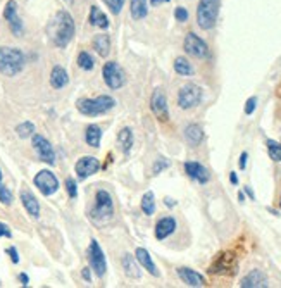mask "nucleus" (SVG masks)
Returning <instances> with one entry per match:
<instances>
[{"instance_id":"f257e3e1","label":"nucleus","mask_w":281,"mask_h":288,"mask_svg":"<svg viewBox=\"0 0 281 288\" xmlns=\"http://www.w3.org/2000/svg\"><path fill=\"white\" fill-rule=\"evenodd\" d=\"M74 19L68 11H57L49 24V36L52 43L59 49H66L74 38Z\"/></svg>"},{"instance_id":"f03ea898","label":"nucleus","mask_w":281,"mask_h":288,"mask_svg":"<svg viewBox=\"0 0 281 288\" xmlns=\"http://www.w3.org/2000/svg\"><path fill=\"white\" fill-rule=\"evenodd\" d=\"M24 57L23 50L16 47H0V73L4 76H16L24 68Z\"/></svg>"},{"instance_id":"7ed1b4c3","label":"nucleus","mask_w":281,"mask_h":288,"mask_svg":"<svg viewBox=\"0 0 281 288\" xmlns=\"http://www.w3.org/2000/svg\"><path fill=\"white\" fill-rule=\"evenodd\" d=\"M114 107H116V99H112L111 95H100V97L95 99H79L76 102V109L83 116H90V118L106 114V112L114 109Z\"/></svg>"},{"instance_id":"20e7f679","label":"nucleus","mask_w":281,"mask_h":288,"mask_svg":"<svg viewBox=\"0 0 281 288\" xmlns=\"http://www.w3.org/2000/svg\"><path fill=\"white\" fill-rule=\"evenodd\" d=\"M221 0H199L197 6V24L200 30L209 31L217 24Z\"/></svg>"},{"instance_id":"39448f33","label":"nucleus","mask_w":281,"mask_h":288,"mask_svg":"<svg viewBox=\"0 0 281 288\" xmlns=\"http://www.w3.org/2000/svg\"><path fill=\"white\" fill-rule=\"evenodd\" d=\"M112 212H114L112 195L107 190H97V194H95V207L91 209L90 218L97 221V223H104V221L112 218Z\"/></svg>"},{"instance_id":"423d86ee","label":"nucleus","mask_w":281,"mask_h":288,"mask_svg":"<svg viewBox=\"0 0 281 288\" xmlns=\"http://www.w3.org/2000/svg\"><path fill=\"white\" fill-rule=\"evenodd\" d=\"M204 91L199 85H194V83H188L179 88L178 91V107L183 111L194 109V107L199 106L202 102Z\"/></svg>"},{"instance_id":"0eeeda50","label":"nucleus","mask_w":281,"mask_h":288,"mask_svg":"<svg viewBox=\"0 0 281 288\" xmlns=\"http://www.w3.org/2000/svg\"><path fill=\"white\" fill-rule=\"evenodd\" d=\"M102 78L111 90H119L126 83V73L116 61H109L102 68Z\"/></svg>"},{"instance_id":"6e6552de","label":"nucleus","mask_w":281,"mask_h":288,"mask_svg":"<svg viewBox=\"0 0 281 288\" xmlns=\"http://www.w3.org/2000/svg\"><path fill=\"white\" fill-rule=\"evenodd\" d=\"M183 50L190 57H195V59H207L209 57V45L194 31L186 33V36H184Z\"/></svg>"},{"instance_id":"1a4fd4ad","label":"nucleus","mask_w":281,"mask_h":288,"mask_svg":"<svg viewBox=\"0 0 281 288\" xmlns=\"http://www.w3.org/2000/svg\"><path fill=\"white\" fill-rule=\"evenodd\" d=\"M86 257H88V262H90L91 269H93V273L97 274L99 278L106 276V271H107L106 254H104V250L100 249V245H99L97 240H91L90 242V245H88Z\"/></svg>"},{"instance_id":"9d476101","label":"nucleus","mask_w":281,"mask_h":288,"mask_svg":"<svg viewBox=\"0 0 281 288\" xmlns=\"http://www.w3.org/2000/svg\"><path fill=\"white\" fill-rule=\"evenodd\" d=\"M33 183H35V186L40 190L41 195H45V197H50V195H54L59 190V179L56 174L49 169L38 171L36 176L33 178Z\"/></svg>"},{"instance_id":"9b49d317","label":"nucleus","mask_w":281,"mask_h":288,"mask_svg":"<svg viewBox=\"0 0 281 288\" xmlns=\"http://www.w3.org/2000/svg\"><path fill=\"white\" fill-rule=\"evenodd\" d=\"M150 109L159 121L166 123L169 121V107H167V97L162 88H155L150 97Z\"/></svg>"},{"instance_id":"f8f14e48","label":"nucleus","mask_w":281,"mask_h":288,"mask_svg":"<svg viewBox=\"0 0 281 288\" xmlns=\"http://www.w3.org/2000/svg\"><path fill=\"white\" fill-rule=\"evenodd\" d=\"M237 261H235V256L229 252H223L219 254V256L216 257V261L211 264V268H209V273L212 274H228V276H231V274L237 273Z\"/></svg>"},{"instance_id":"ddd939ff","label":"nucleus","mask_w":281,"mask_h":288,"mask_svg":"<svg viewBox=\"0 0 281 288\" xmlns=\"http://www.w3.org/2000/svg\"><path fill=\"white\" fill-rule=\"evenodd\" d=\"M4 19L9 24V30L12 31L14 36H21L24 33L23 21L18 16V2L16 0H9L4 7Z\"/></svg>"},{"instance_id":"4468645a","label":"nucleus","mask_w":281,"mask_h":288,"mask_svg":"<svg viewBox=\"0 0 281 288\" xmlns=\"http://www.w3.org/2000/svg\"><path fill=\"white\" fill-rule=\"evenodd\" d=\"M33 149L36 150L40 161H43L45 164L54 166L56 164V152L54 147L50 145V141L41 135H33Z\"/></svg>"},{"instance_id":"2eb2a0df","label":"nucleus","mask_w":281,"mask_h":288,"mask_svg":"<svg viewBox=\"0 0 281 288\" xmlns=\"http://www.w3.org/2000/svg\"><path fill=\"white\" fill-rule=\"evenodd\" d=\"M99 169H100V161L97 159V157H93V156L81 157V159H79L76 164H74V171H76L78 179L90 178L91 174L99 173Z\"/></svg>"},{"instance_id":"dca6fc26","label":"nucleus","mask_w":281,"mask_h":288,"mask_svg":"<svg viewBox=\"0 0 281 288\" xmlns=\"http://www.w3.org/2000/svg\"><path fill=\"white\" fill-rule=\"evenodd\" d=\"M183 168L186 176L197 183H200V185H205V183H209V179H211V174H209L207 168L197 161H186L183 164Z\"/></svg>"},{"instance_id":"f3484780","label":"nucleus","mask_w":281,"mask_h":288,"mask_svg":"<svg viewBox=\"0 0 281 288\" xmlns=\"http://www.w3.org/2000/svg\"><path fill=\"white\" fill-rule=\"evenodd\" d=\"M240 286L242 288H267L269 286V279H267L264 271L252 269L247 276L242 278Z\"/></svg>"},{"instance_id":"a211bd4d","label":"nucleus","mask_w":281,"mask_h":288,"mask_svg":"<svg viewBox=\"0 0 281 288\" xmlns=\"http://www.w3.org/2000/svg\"><path fill=\"white\" fill-rule=\"evenodd\" d=\"M176 273H178L179 279H181L186 286L200 288V286L207 285V281H205V278L202 276V274L197 273V271H194V269H190V268H178L176 269Z\"/></svg>"},{"instance_id":"6ab92c4d","label":"nucleus","mask_w":281,"mask_h":288,"mask_svg":"<svg viewBox=\"0 0 281 288\" xmlns=\"http://www.w3.org/2000/svg\"><path fill=\"white\" fill-rule=\"evenodd\" d=\"M176 219L173 216H164L155 223V238L157 240H166L167 236H171L176 231Z\"/></svg>"},{"instance_id":"aec40b11","label":"nucleus","mask_w":281,"mask_h":288,"mask_svg":"<svg viewBox=\"0 0 281 288\" xmlns=\"http://www.w3.org/2000/svg\"><path fill=\"white\" fill-rule=\"evenodd\" d=\"M135 257H136L138 264H140L144 269H147V273H150L152 276L159 278V274L161 273L157 271V266H155V262L152 261V256H150L149 250L144 249V247H138L135 250Z\"/></svg>"},{"instance_id":"412c9836","label":"nucleus","mask_w":281,"mask_h":288,"mask_svg":"<svg viewBox=\"0 0 281 288\" xmlns=\"http://www.w3.org/2000/svg\"><path fill=\"white\" fill-rule=\"evenodd\" d=\"M19 199H21L23 207L26 209V212L31 216V218H40V204H38V200H36V197L31 194V191L21 190Z\"/></svg>"},{"instance_id":"4be33fe9","label":"nucleus","mask_w":281,"mask_h":288,"mask_svg":"<svg viewBox=\"0 0 281 288\" xmlns=\"http://www.w3.org/2000/svg\"><path fill=\"white\" fill-rule=\"evenodd\" d=\"M88 21H90L91 26L100 28V30H107L109 28V18L106 16V12L100 9L99 6H91L90 7V14H88Z\"/></svg>"},{"instance_id":"5701e85b","label":"nucleus","mask_w":281,"mask_h":288,"mask_svg":"<svg viewBox=\"0 0 281 288\" xmlns=\"http://www.w3.org/2000/svg\"><path fill=\"white\" fill-rule=\"evenodd\" d=\"M68 83H69L68 71L62 68V66H54L52 73H50V86L56 90H61L64 88Z\"/></svg>"},{"instance_id":"b1692460","label":"nucleus","mask_w":281,"mask_h":288,"mask_svg":"<svg viewBox=\"0 0 281 288\" xmlns=\"http://www.w3.org/2000/svg\"><path fill=\"white\" fill-rule=\"evenodd\" d=\"M184 140L192 145V147H199L204 140V129L200 124L197 123H192L184 128Z\"/></svg>"},{"instance_id":"393cba45","label":"nucleus","mask_w":281,"mask_h":288,"mask_svg":"<svg viewBox=\"0 0 281 288\" xmlns=\"http://www.w3.org/2000/svg\"><path fill=\"white\" fill-rule=\"evenodd\" d=\"M149 7H150V0H131L129 4V14L135 21L145 19L149 16Z\"/></svg>"},{"instance_id":"a878e982","label":"nucleus","mask_w":281,"mask_h":288,"mask_svg":"<svg viewBox=\"0 0 281 288\" xmlns=\"http://www.w3.org/2000/svg\"><path fill=\"white\" fill-rule=\"evenodd\" d=\"M121 264H123V269L126 273V276L138 279L142 276V271L138 268V261L136 257H133L131 254H124L123 259H121Z\"/></svg>"},{"instance_id":"bb28decb","label":"nucleus","mask_w":281,"mask_h":288,"mask_svg":"<svg viewBox=\"0 0 281 288\" xmlns=\"http://www.w3.org/2000/svg\"><path fill=\"white\" fill-rule=\"evenodd\" d=\"M93 49L95 52L99 54L100 57H106L111 54V38H109V35H106V33H100V35H97L93 38Z\"/></svg>"},{"instance_id":"cd10ccee","label":"nucleus","mask_w":281,"mask_h":288,"mask_svg":"<svg viewBox=\"0 0 281 288\" xmlns=\"http://www.w3.org/2000/svg\"><path fill=\"white\" fill-rule=\"evenodd\" d=\"M173 68L176 71V74H179V76H194L195 74V68L192 66V62L186 57H176Z\"/></svg>"},{"instance_id":"c85d7f7f","label":"nucleus","mask_w":281,"mask_h":288,"mask_svg":"<svg viewBox=\"0 0 281 288\" xmlns=\"http://www.w3.org/2000/svg\"><path fill=\"white\" fill-rule=\"evenodd\" d=\"M100 138H102V129L97 124H90L85 131V141L90 147L99 149L100 147Z\"/></svg>"},{"instance_id":"c756f323","label":"nucleus","mask_w":281,"mask_h":288,"mask_svg":"<svg viewBox=\"0 0 281 288\" xmlns=\"http://www.w3.org/2000/svg\"><path fill=\"white\" fill-rule=\"evenodd\" d=\"M117 141H119V145H121V149H123V152L128 154L131 152V149H133V131L129 128H123L119 133H117Z\"/></svg>"},{"instance_id":"7c9ffc66","label":"nucleus","mask_w":281,"mask_h":288,"mask_svg":"<svg viewBox=\"0 0 281 288\" xmlns=\"http://www.w3.org/2000/svg\"><path fill=\"white\" fill-rule=\"evenodd\" d=\"M140 207H142V212H144V214H147V216L154 214V212H155V195H154V191L149 190L147 194H144Z\"/></svg>"},{"instance_id":"2f4dec72","label":"nucleus","mask_w":281,"mask_h":288,"mask_svg":"<svg viewBox=\"0 0 281 288\" xmlns=\"http://www.w3.org/2000/svg\"><path fill=\"white\" fill-rule=\"evenodd\" d=\"M267 154L274 162H281V143L276 140H266Z\"/></svg>"},{"instance_id":"473e14b6","label":"nucleus","mask_w":281,"mask_h":288,"mask_svg":"<svg viewBox=\"0 0 281 288\" xmlns=\"http://www.w3.org/2000/svg\"><path fill=\"white\" fill-rule=\"evenodd\" d=\"M78 66H79V68H81L83 71H91V69L95 68V59L90 56V54L83 50V52L78 54Z\"/></svg>"},{"instance_id":"72a5a7b5","label":"nucleus","mask_w":281,"mask_h":288,"mask_svg":"<svg viewBox=\"0 0 281 288\" xmlns=\"http://www.w3.org/2000/svg\"><path fill=\"white\" fill-rule=\"evenodd\" d=\"M16 133H18L19 138H29V136L35 135V124L29 123V121H24L16 126Z\"/></svg>"},{"instance_id":"f704fd0d","label":"nucleus","mask_w":281,"mask_h":288,"mask_svg":"<svg viewBox=\"0 0 281 288\" xmlns=\"http://www.w3.org/2000/svg\"><path fill=\"white\" fill-rule=\"evenodd\" d=\"M0 202L4 204V206H11L12 204V194L9 188H6L2 183V171H0Z\"/></svg>"},{"instance_id":"c9c22d12","label":"nucleus","mask_w":281,"mask_h":288,"mask_svg":"<svg viewBox=\"0 0 281 288\" xmlns=\"http://www.w3.org/2000/svg\"><path fill=\"white\" fill-rule=\"evenodd\" d=\"M102 2L109 7V11H111L112 14H119V12L123 11L126 0H102Z\"/></svg>"},{"instance_id":"e433bc0d","label":"nucleus","mask_w":281,"mask_h":288,"mask_svg":"<svg viewBox=\"0 0 281 288\" xmlns=\"http://www.w3.org/2000/svg\"><path fill=\"white\" fill-rule=\"evenodd\" d=\"M171 166V162L166 159V157H159L157 161L154 162V166H152V173L154 174H159V173H162V171H166L167 168Z\"/></svg>"},{"instance_id":"4c0bfd02","label":"nucleus","mask_w":281,"mask_h":288,"mask_svg":"<svg viewBox=\"0 0 281 288\" xmlns=\"http://www.w3.org/2000/svg\"><path fill=\"white\" fill-rule=\"evenodd\" d=\"M66 191H68L69 199H76L78 197V185L73 178H68L66 179Z\"/></svg>"},{"instance_id":"58836bf2","label":"nucleus","mask_w":281,"mask_h":288,"mask_svg":"<svg viewBox=\"0 0 281 288\" xmlns=\"http://www.w3.org/2000/svg\"><path fill=\"white\" fill-rule=\"evenodd\" d=\"M174 18H176V21H179V23H186L188 18H190V14H188V11L184 9V7H176Z\"/></svg>"},{"instance_id":"ea45409f","label":"nucleus","mask_w":281,"mask_h":288,"mask_svg":"<svg viewBox=\"0 0 281 288\" xmlns=\"http://www.w3.org/2000/svg\"><path fill=\"white\" fill-rule=\"evenodd\" d=\"M255 109H257V97H250V99H247V102H245V114L247 116H252Z\"/></svg>"},{"instance_id":"a19ab883","label":"nucleus","mask_w":281,"mask_h":288,"mask_svg":"<svg viewBox=\"0 0 281 288\" xmlns=\"http://www.w3.org/2000/svg\"><path fill=\"white\" fill-rule=\"evenodd\" d=\"M6 252L9 254L11 261L14 262V264H18V262H19V254H18V249H16V247H9V249L6 250Z\"/></svg>"},{"instance_id":"79ce46f5","label":"nucleus","mask_w":281,"mask_h":288,"mask_svg":"<svg viewBox=\"0 0 281 288\" xmlns=\"http://www.w3.org/2000/svg\"><path fill=\"white\" fill-rule=\"evenodd\" d=\"M0 236H4V238H11V236H12L11 228L7 226L6 223H0Z\"/></svg>"},{"instance_id":"37998d69","label":"nucleus","mask_w":281,"mask_h":288,"mask_svg":"<svg viewBox=\"0 0 281 288\" xmlns=\"http://www.w3.org/2000/svg\"><path fill=\"white\" fill-rule=\"evenodd\" d=\"M247 161H249V154H247V152H242L240 161H238V168H240L242 171L247 168Z\"/></svg>"},{"instance_id":"c03bdc74","label":"nucleus","mask_w":281,"mask_h":288,"mask_svg":"<svg viewBox=\"0 0 281 288\" xmlns=\"http://www.w3.org/2000/svg\"><path fill=\"white\" fill-rule=\"evenodd\" d=\"M18 278H19V281H21V285H23V286H28L29 285V278H28L26 273H21Z\"/></svg>"},{"instance_id":"a18cd8bd","label":"nucleus","mask_w":281,"mask_h":288,"mask_svg":"<svg viewBox=\"0 0 281 288\" xmlns=\"http://www.w3.org/2000/svg\"><path fill=\"white\" fill-rule=\"evenodd\" d=\"M81 276L85 281H91V273H90V268H83L81 271Z\"/></svg>"},{"instance_id":"49530a36","label":"nucleus","mask_w":281,"mask_h":288,"mask_svg":"<svg viewBox=\"0 0 281 288\" xmlns=\"http://www.w3.org/2000/svg\"><path fill=\"white\" fill-rule=\"evenodd\" d=\"M243 191H245V194L249 195V199H250V200H255V194H254V190L250 188L249 185H247V186H243Z\"/></svg>"},{"instance_id":"de8ad7c7","label":"nucleus","mask_w":281,"mask_h":288,"mask_svg":"<svg viewBox=\"0 0 281 288\" xmlns=\"http://www.w3.org/2000/svg\"><path fill=\"white\" fill-rule=\"evenodd\" d=\"M229 181H231V185H235V186L238 185V174L235 173V171H231V173H229Z\"/></svg>"},{"instance_id":"09e8293b","label":"nucleus","mask_w":281,"mask_h":288,"mask_svg":"<svg viewBox=\"0 0 281 288\" xmlns=\"http://www.w3.org/2000/svg\"><path fill=\"white\" fill-rule=\"evenodd\" d=\"M167 2H171V0H150V6L157 7V6H162V4H167Z\"/></svg>"},{"instance_id":"8fccbe9b","label":"nucleus","mask_w":281,"mask_h":288,"mask_svg":"<svg viewBox=\"0 0 281 288\" xmlns=\"http://www.w3.org/2000/svg\"><path fill=\"white\" fill-rule=\"evenodd\" d=\"M164 204H166L167 207H174V206H176V200H173L171 197H166V199H164Z\"/></svg>"},{"instance_id":"3c124183","label":"nucleus","mask_w":281,"mask_h":288,"mask_svg":"<svg viewBox=\"0 0 281 288\" xmlns=\"http://www.w3.org/2000/svg\"><path fill=\"white\" fill-rule=\"evenodd\" d=\"M238 200H240V202H243V200H245V194H243V191H240V194H238Z\"/></svg>"},{"instance_id":"603ef678","label":"nucleus","mask_w":281,"mask_h":288,"mask_svg":"<svg viewBox=\"0 0 281 288\" xmlns=\"http://www.w3.org/2000/svg\"><path fill=\"white\" fill-rule=\"evenodd\" d=\"M279 207H281V195H279Z\"/></svg>"}]
</instances>
